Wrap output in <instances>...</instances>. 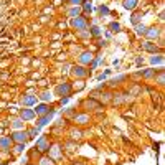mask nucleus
I'll return each mask as SVG.
<instances>
[{
  "mask_svg": "<svg viewBox=\"0 0 165 165\" xmlns=\"http://www.w3.org/2000/svg\"><path fill=\"white\" fill-rule=\"evenodd\" d=\"M35 149H37L38 152H48L50 150V139H48L46 135H41V137L37 140V144H35Z\"/></svg>",
  "mask_w": 165,
  "mask_h": 165,
  "instance_id": "1",
  "label": "nucleus"
},
{
  "mask_svg": "<svg viewBox=\"0 0 165 165\" xmlns=\"http://www.w3.org/2000/svg\"><path fill=\"white\" fill-rule=\"evenodd\" d=\"M12 140L13 142H17V144H25L27 140H28V132L27 131H15L13 134H12Z\"/></svg>",
  "mask_w": 165,
  "mask_h": 165,
  "instance_id": "2",
  "label": "nucleus"
},
{
  "mask_svg": "<svg viewBox=\"0 0 165 165\" xmlns=\"http://www.w3.org/2000/svg\"><path fill=\"white\" fill-rule=\"evenodd\" d=\"M83 106L86 107V109H89V111H101V109H102V104L99 102V101H96L94 98L86 99V101L83 102Z\"/></svg>",
  "mask_w": 165,
  "mask_h": 165,
  "instance_id": "3",
  "label": "nucleus"
},
{
  "mask_svg": "<svg viewBox=\"0 0 165 165\" xmlns=\"http://www.w3.org/2000/svg\"><path fill=\"white\" fill-rule=\"evenodd\" d=\"M71 25H73V28H76V30H86L88 22H86V18H83V17H76V18H73Z\"/></svg>",
  "mask_w": 165,
  "mask_h": 165,
  "instance_id": "4",
  "label": "nucleus"
},
{
  "mask_svg": "<svg viewBox=\"0 0 165 165\" xmlns=\"http://www.w3.org/2000/svg\"><path fill=\"white\" fill-rule=\"evenodd\" d=\"M55 92H56L58 96H70V92H71V84H68V83L59 84V86H56Z\"/></svg>",
  "mask_w": 165,
  "mask_h": 165,
  "instance_id": "5",
  "label": "nucleus"
},
{
  "mask_svg": "<svg viewBox=\"0 0 165 165\" xmlns=\"http://www.w3.org/2000/svg\"><path fill=\"white\" fill-rule=\"evenodd\" d=\"M35 111V114L37 116H45V114H50L51 112V109H50V106L48 104H40V106H37V109H33Z\"/></svg>",
  "mask_w": 165,
  "mask_h": 165,
  "instance_id": "6",
  "label": "nucleus"
},
{
  "mask_svg": "<svg viewBox=\"0 0 165 165\" xmlns=\"http://www.w3.org/2000/svg\"><path fill=\"white\" fill-rule=\"evenodd\" d=\"M22 104H23V106H35V104H37V96L25 94L22 98Z\"/></svg>",
  "mask_w": 165,
  "mask_h": 165,
  "instance_id": "7",
  "label": "nucleus"
},
{
  "mask_svg": "<svg viewBox=\"0 0 165 165\" xmlns=\"http://www.w3.org/2000/svg\"><path fill=\"white\" fill-rule=\"evenodd\" d=\"M35 111L33 109H22V112H20V117H22L23 120H31L35 119Z\"/></svg>",
  "mask_w": 165,
  "mask_h": 165,
  "instance_id": "8",
  "label": "nucleus"
},
{
  "mask_svg": "<svg viewBox=\"0 0 165 165\" xmlns=\"http://www.w3.org/2000/svg\"><path fill=\"white\" fill-rule=\"evenodd\" d=\"M12 137H0V150H9L12 147Z\"/></svg>",
  "mask_w": 165,
  "mask_h": 165,
  "instance_id": "9",
  "label": "nucleus"
},
{
  "mask_svg": "<svg viewBox=\"0 0 165 165\" xmlns=\"http://www.w3.org/2000/svg\"><path fill=\"white\" fill-rule=\"evenodd\" d=\"M51 117H53V111H51L50 114H45V116H41V117H40V120L37 122V127H43V126H46V124L51 120Z\"/></svg>",
  "mask_w": 165,
  "mask_h": 165,
  "instance_id": "10",
  "label": "nucleus"
},
{
  "mask_svg": "<svg viewBox=\"0 0 165 165\" xmlns=\"http://www.w3.org/2000/svg\"><path fill=\"white\" fill-rule=\"evenodd\" d=\"M12 127H13V129H17V131H22V129L25 127V120H23L22 117L13 119V120H12Z\"/></svg>",
  "mask_w": 165,
  "mask_h": 165,
  "instance_id": "11",
  "label": "nucleus"
},
{
  "mask_svg": "<svg viewBox=\"0 0 165 165\" xmlns=\"http://www.w3.org/2000/svg\"><path fill=\"white\" fill-rule=\"evenodd\" d=\"M73 74L78 76V78H84V76L88 74V70H84L83 66H74L73 68Z\"/></svg>",
  "mask_w": 165,
  "mask_h": 165,
  "instance_id": "12",
  "label": "nucleus"
},
{
  "mask_svg": "<svg viewBox=\"0 0 165 165\" xmlns=\"http://www.w3.org/2000/svg\"><path fill=\"white\" fill-rule=\"evenodd\" d=\"M74 120L78 124H88V122H89V116H88V114H76Z\"/></svg>",
  "mask_w": 165,
  "mask_h": 165,
  "instance_id": "13",
  "label": "nucleus"
},
{
  "mask_svg": "<svg viewBox=\"0 0 165 165\" xmlns=\"http://www.w3.org/2000/svg\"><path fill=\"white\" fill-rule=\"evenodd\" d=\"M144 35H147L149 38H157L160 35V31H159V28H149V31L145 30V33Z\"/></svg>",
  "mask_w": 165,
  "mask_h": 165,
  "instance_id": "14",
  "label": "nucleus"
},
{
  "mask_svg": "<svg viewBox=\"0 0 165 165\" xmlns=\"http://www.w3.org/2000/svg\"><path fill=\"white\" fill-rule=\"evenodd\" d=\"M142 48L145 51H152V53H155L157 51V46H155V43H152V41H147V43H144Z\"/></svg>",
  "mask_w": 165,
  "mask_h": 165,
  "instance_id": "15",
  "label": "nucleus"
},
{
  "mask_svg": "<svg viewBox=\"0 0 165 165\" xmlns=\"http://www.w3.org/2000/svg\"><path fill=\"white\" fill-rule=\"evenodd\" d=\"M124 7L127 10H134L137 7V0H124Z\"/></svg>",
  "mask_w": 165,
  "mask_h": 165,
  "instance_id": "16",
  "label": "nucleus"
},
{
  "mask_svg": "<svg viewBox=\"0 0 165 165\" xmlns=\"http://www.w3.org/2000/svg\"><path fill=\"white\" fill-rule=\"evenodd\" d=\"M92 59V55L91 53H83L81 56H79V63H83V64H88Z\"/></svg>",
  "mask_w": 165,
  "mask_h": 165,
  "instance_id": "17",
  "label": "nucleus"
},
{
  "mask_svg": "<svg viewBox=\"0 0 165 165\" xmlns=\"http://www.w3.org/2000/svg\"><path fill=\"white\" fill-rule=\"evenodd\" d=\"M79 13H81V9H79V5H76V7H73L70 12H68V15L70 17H73V18H76V17H79Z\"/></svg>",
  "mask_w": 165,
  "mask_h": 165,
  "instance_id": "18",
  "label": "nucleus"
},
{
  "mask_svg": "<svg viewBox=\"0 0 165 165\" xmlns=\"http://www.w3.org/2000/svg\"><path fill=\"white\" fill-rule=\"evenodd\" d=\"M40 99L46 102V101H51V99H53V96H51V92L45 91V92H41V94H40Z\"/></svg>",
  "mask_w": 165,
  "mask_h": 165,
  "instance_id": "19",
  "label": "nucleus"
},
{
  "mask_svg": "<svg viewBox=\"0 0 165 165\" xmlns=\"http://www.w3.org/2000/svg\"><path fill=\"white\" fill-rule=\"evenodd\" d=\"M38 165H53V159L51 157H43V159H40Z\"/></svg>",
  "mask_w": 165,
  "mask_h": 165,
  "instance_id": "20",
  "label": "nucleus"
},
{
  "mask_svg": "<svg viewBox=\"0 0 165 165\" xmlns=\"http://www.w3.org/2000/svg\"><path fill=\"white\" fill-rule=\"evenodd\" d=\"M27 132H28V139H33L35 135H38L40 127H33V129H30V131H27Z\"/></svg>",
  "mask_w": 165,
  "mask_h": 165,
  "instance_id": "21",
  "label": "nucleus"
},
{
  "mask_svg": "<svg viewBox=\"0 0 165 165\" xmlns=\"http://www.w3.org/2000/svg\"><path fill=\"white\" fill-rule=\"evenodd\" d=\"M150 63L152 64H162L163 58H162V56H154V58H150Z\"/></svg>",
  "mask_w": 165,
  "mask_h": 165,
  "instance_id": "22",
  "label": "nucleus"
},
{
  "mask_svg": "<svg viewBox=\"0 0 165 165\" xmlns=\"http://www.w3.org/2000/svg\"><path fill=\"white\" fill-rule=\"evenodd\" d=\"M144 78H152V76H155V70H149V71H144L142 73Z\"/></svg>",
  "mask_w": 165,
  "mask_h": 165,
  "instance_id": "23",
  "label": "nucleus"
},
{
  "mask_svg": "<svg viewBox=\"0 0 165 165\" xmlns=\"http://www.w3.org/2000/svg\"><path fill=\"white\" fill-rule=\"evenodd\" d=\"M81 131H71V137L73 139H81Z\"/></svg>",
  "mask_w": 165,
  "mask_h": 165,
  "instance_id": "24",
  "label": "nucleus"
},
{
  "mask_svg": "<svg viewBox=\"0 0 165 165\" xmlns=\"http://www.w3.org/2000/svg\"><path fill=\"white\" fill-rule=\"evenodd\" d=\"M23 149H25V144H17V147H15V154L23 152Z\"/></svg>",
  "mask_w": 165,
  "mask_h": 165,
  "instance_id": "25",
  "label": "nucleus"
},
{
  "mask_svg": "<svg viewBox=\"0 0 165 165\" xmlns=\"http://www.w3.org/2000/svg\"><path fill=\"white\" fill-rule=\"evenodd\" d=\"M83 3H84L83 9L86 10V12H91V10H92V7H91V3H89V2H83Z\"/></svg>",
  "mask_w": 165,
  "mask_h": 165,
  "instance_id": "26",
  "label": "nucleus"
},
{
  "mask_svg": "<svg viewBox=\"0 0 165 165\" xmlns=\"http://www.w3.org/2000/svg\"><path fill=\"white\" fill-rule=\"evenodd\" d=\"M109 28H111L112 31H117V30H119V23H114V22H112L111 25H109Z\"/></svg>",
  "mask_w": 165,
  "mask_h": 165,
  "instance_id": "27",
  "label": "nucleus"
},
{
  "mask_svg": "<svg viewBox=\"0 0 165 165\" xmlns=\"http://www.w3.org/2000/svg\"><path fill=\"white\" fill-rule=\"evenodd\" d=\"M137 33H139V35L145 33V27H144V25H137Z\"/></svg>",
  "mask_w": 165,
  "mask_h": 165,
  "instance_id": "28",
  "label": "nucleus"
},
{
  "mask_svg": "<svg viewBox=\"0 0 165 165\" xmlns=\"http://www.w3.org/2000/svg\"><path fill=\"white\" fill-rule=\"evenodd\" d=\"M99 10H101V13H104V15H107V13H109V9H107V7H104V5L99 7Z\"/></svg>",
  "mask_w": 165,
  "mask_h": 165,
  "instance_id": "29",
  "label": "nucleus"
},
{
  "mask_svg": "<svg viewBox=\"0 0 165 165\" xmlns=\"http://www.w3.org/2000/svg\"><path fill=\"white\" fill-rule=\"evenodd\" d=\"M91 35H94V37H98V35H101V31H99V28H98V27H94V28H92V31H91Z\"/></svg>",
  "mask_w": 165,
  "mask_h": 165,
  "instance_id": "30",
  "label": "nucleus"
},
{
  "mask_svg": "<svg viewBox=\"0 0 165 165\" xmlns=\"http://www.w3.org/2000/svg\"><path fill=\"white\" fill-rule=\"evenodd\" d=\"M59 155V147H53V157L51 159H55V157H58Z\"/></svg>",
  "mask_w": 165,
  "mask_h": 165,
  "instance_id": "31",
  "label": "nucleus"
},
{
  "mask_svg": "<svg viewBox=\"0 0 165 165\" xmlns=\"http://www.w3.org/2000/svg\"><path fill=\"white\" fill-rule=\"evenodd\" d=\"M70 2H71V3H73V5L76 7V5H81V3L84 2V0H70Z\"/></svg>",
  "mask_w": 165,
  "mask_h": 165,
  "instance_id": "32",
  "label": "nucleus"
},
{
  "mask_svg": "<svg viewBox=\"0 0 165 165\" xmlns=\"http://www.w3.org/2000/svg\"><path fill=\"white\" fill-rule=\"evenodd\" d=\"M157 81H159V84H163V73L159 74V78H157Z\"/></svg>",
  "mask_w": 165,
  "mask_h": 165,
  "instance_id": "33",
  "label": "nucleus"
},
{
  "mask_svg": "<svg viewBox=\"0 0 165 165\" xmlns=\"http://www.w3.org/2000/svg\"><path fill=\"white\" fill-rule=\"evenodd\" d=\"M139 17H140V15H134V18H132V22H134V23H137V20H139Z\"/></svg>",
  "mask_w": 165,
  "mask_h": 165,
  "instance_id": "34",
  "label": "nucleus"
}]
</instances>
